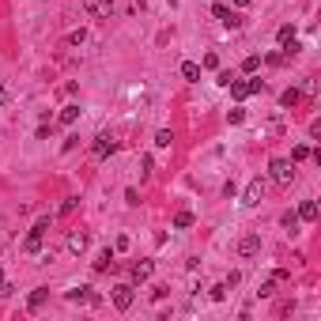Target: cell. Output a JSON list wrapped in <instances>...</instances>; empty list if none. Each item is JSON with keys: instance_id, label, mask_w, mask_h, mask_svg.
Masks as SVG:
<instances>
[{"instance_id": "cell-18", "label": "cell", "mask_w": 321, "mask_h": 321, "mask_svg": "<svg viewBox=\"0 0 321 321\" xmlns=\"http://www.w3.org/2000/svg\"><path fill=\"white\" fill-rule=\"evenodd\" d=\"M174 227H178V231L193 227V212H178V216H174Z\"/></svg>"}, {"instance_id": "cell-25", "label": "cell", "mask_w": 321, "mask_h": 321, "mask_svg": "<svg viewBox=\"0 0 321 321\" xmlns=\"http://www.w3.org/2000/svg\"><path fill=\"white\" fill-rule=\"evenodd\" d=\"M280 223H284V227H287V231H295V227H299V216H295V212H287V216H284V219H280Z\"/></svg>"}, {"instance_id": "cell-20", "label": "cell", "mask_w": 321, "mask_h": 321, "mask_svg": "<svg viewBox=\"0 0 321 321\" xmlns=\"http://www.w3.org/2000/svg\"><path fill=\"white\" fill-rule=\"evenodd\" d=\"M276 38H280V45L295 42V27H291V23H287V27H280V34H276Z\"/></svg>"}, {"instance_id": "cell-6", "label": "cell", "mask_w": 321, "mask_h": 321, "mask_svg": "<svg viewBox=\"0 0 321 321\" xmlns=\"http://www.w3.org/2000/svg\"><path fill=\"white\" fill-rule=\"evenodd\" d=\"M132 284H118V287H113V306H118V310H129L132 306Z\"/></svg>"}, {"instance_id": "cell-22", "label": "cell", "mask_w": 321, "mask_h": 321, "mask_svg": "<svg viewBox=\"0 0 321 321\" xmlns=\"http://www.w3.org/2000/svg\"><path fill=\"white\" fill-rule=\"evenodd\" d=\"M303 159H310V148H306V144H299V148L291 151V163H303Z\"/></svg>"}, {"instance_id": "cell-10", "label": "cell", "mask_w": 321, "mask_h": 321, "mask_svg": "<svg viewBox=\"0 0 321 321\" xmlns=\"http://www.w3.org/2000/svg\"><path fill=\"white\" fill-rule=\"evenodd\" d=\"M45 299H50V291L45 287H38V291H31V299H27V310H31V314H38V310L45 306Z\"/></svg>"}, {"instance_id": "cell-24", "label": "cell", "mask_w": 321, "mask_h": 321, "mask_svg": "<svg viewBox=\"0 0 321 321\" xmlns=\"http://www.w3.org/2000/svg\"><path fill=\"white\" fill-rule=\"evenodd\" d=\"M212 299H216V303H223V299H227V284H216V287H212Z\"/></svg>"}, {"instance_id": "cell-27", "label": "cell", "mask_w": 321, "mask_h": 321, "mask_svg": "<svg viewBox=\"0 0 321 321\" xmlns=\"http://www.w3.org/2000/svg\"><path fill=\"white\" fill-rule=\"evenodd\" d=\"M4 102H8V83L0 80V106H4Z\"/></svg>"}, {"instance_id": "cell-8", "label": "cell", "mask_w": 321, "mask_h": 321, "mask_svg": "<svg viewBox=\"0 0 321 321\" xmlns=\"http://www.w3.org/2000/svg\"><path fill=\"white\" fill-rule=\"evenodd\" d=\"M68 299H72V303H91V306L102 303V299L95 295V287H72V291H68Z\"/></svg>"}, {"instance_id": "cell-11", "label": "cell", "mask_w": 321, "mask_h": 321, "mask_svg": "<svg viewBox=\"0 0 321 321\" xmlns=\"http://www.w3.org/2000/svg\"><path fill=\"white\" fill-rule=\"evenodd\" d=\"M68 249H72V254H83L87 249V235L83 231H68Z\"/></svg>"}, {"instance_id": "cell-4", "label": "cell", "mask_w": 321, "mask_h": 321, "mask_svg": "<svg viewBox=\"0 0 321 321\" xmlns=\"http://www.w3.org/2000/svg\"><path fill=\"white\" fill-rule=\"evenodd\" d=\"M113 151H118V140H113V136H106V132L95 136V144H91V155H95V159H110Z\"/></svg>"}, {"instance_id": "cell-29", "label": "cell", "mask_w": 321, "mask_h": 321, "mask_svg": "<svg viewBox=\"0 0 321 321\" xmlns=\"http://www.w3.org/2000/svg\"><path fill=\"white\" fill-rule=\"evenodd\" d=\"M0 280H4V272H0Z\"/></svg>"}, {"instance_id": "cell-26", "label": "cell", "mask_w": 321, "mask_h": 321, "mask_svg": "<svg viewBox=\"0 0 321 321\" xmlns=\"http://www.w3.org/2000/svg\"><path fill=\"white\" fill-rule=\"evenodd\" d=\"M76 204H80V200H76V197H68V200L61 204V212H64V216H68V212H76Z\"/></svg>"}, {"instance_id": "cell-12", "label": "cell", "mask_w": 321, "mask_h": 321, "mask_svg": "<svg viewBox=\"0 0 321 321\" xmlns=\"http://www.w3.org/2000/svg\"><path fill=\"white\" fill-rule=\"evenodd\" d=\"M295 216H299V219H306V223H314V219H317V200H303Z\"/></svg>"}, {"instance_id": "cell-14", "label": "cell", "mask_w": 321, "mask_h": 321, "mask_svg": "<svg viewBox=\"0 0 321 321\" xmlns=\"http://www.w3.org/2000/svg\"><path fill=\"white\" fill-rule=\"evenodd\" d=\"M181 76H186L189 83H197V80H200V64H197V61H186V64H181Z\"/></svg>"}, {"instance_id": "cell-13", "label": "cell", "mask_w": 321, "mask_h": 321, "mask_svg": "<svg viewBox=\"0 0 321 321\" xmlns=\"http://www.w3.org/2000/svg\"><path fill=\"white\" fill-rule=\"evenodd\" d=\"M151 272H155V261H140V265H132V280H136V284H144Z\"/></svg>"}, {"instance_id": "cell-23", "label": "cell", "mask_w": 321, "mask_h": 321, "mask_svg": "<svg viewBox=\"0 0 321 321\" xmlns=\"http://www.w3.org/2000/svg\"><path fill=\"white\" fill-rule=\"evenodd\" d=\"M242 118H246V110H242V106H235V110L227 113V121H231V125H242Z\"/></svg>"}, {"instance_id": "cell-28", "label": "cell", "mask_w": 321, "mask_h": 321, "mask_svg": "<svg viewBox=\"0 0 321 321\" xmlns=\"http://www.w3.org/2000/svg\"><path fill=\"white\" fill-rule=\"evenodd\" d=\"M246 4H249V0H235V8H246Z\"/></svg>"}, {"instance_id": "cell-21", "label": "cell", "mask_w": 321, "mask_h": 321, "mask_svg": "<svg viewBox=\"0 0 321 321\" xmlns=\"http://www.w3.org/2000/svg\"><path fill=\"white\" fill-rule=\"evenodd\" d=\"M242 68H246V72H249V76H254V72H257V68H261V57H257V53H249V57H246V61H242Z\"/></svg>"}, {"instance_id": "cell-1", "label": "cell", "mask_w": 321, "mask_h": 321, "mask_svg": "<svg viewBox=\"0 0 321 321\" xmlns=\"http://www.w3.org/2000/svg\"><path fill=\"white\" fill-rule=\"evenodd\" d=\"M268 174H272L276 186H291V181H295V163H291V159H272Z\"/></svg>"}, {"instance_id": "cell-3", "label": "cell", "mask_w": 321, "mask_h": 321, "mask_svg": "<svg viewBox=\"0 0 321 321\" xmlns=\"http://www.w3.org/2000/svg\"><path fill=\"white\" fill-rule=\"evenodd\" d=\"M227 87H231V95H235L238 102L249 99V95H261V91H265V83H261V80H231Z\"/></svg>"}, {"instance_id": "cell-16", "label": "cell", "mask_w": 321, "mask_h": 321, "mask_svg": "<svg viewBox=\"0 0 321 321\" xmlns=\"http://www.w3.org/2000/svg\"><path fill=\"white\" fill-rule=\"evenodd\" d=\"M170 144H174V132H170V129H159V132H155V148H170Z\"/></svg>"}, {"instance_id": "cell-15", "label": "cell", "mask_w": 321, "mask_h": 321, "mask_svg": "<svg viewBox=\"0 0 321 321\" xmlns=\"http://www.w3.org/2000/svg\"><path fill=\"white\" fill-rule=\"evenodd\" d=\"M106 268H113V249H102L99 261H95V272H106Z\"/></svg>"}, {"instance_id": "cell-2", "label": "cell", "mask_w": 321, "mask_h": 321, "mask_svg": "<svg viewBox=\"0 0 321 321\" xmlns=\"http://www.w3.org/2000/svg\"><path fill=\"white\" fill-rule=\"evenodd\" d=\"M45 231H50V216H42L31 227V235L23 238V254H38V249H42V238H45Z\"/></svg>"}, {"instance_id": "cell-17", "label": "cell", "mask_w": 321, "mask_h": 321, "mask_svg": "<svg viewBox=\"0 0 321 321\" xmlns=\"http://www.w3.org/2000/svg\"><path fill=\"white\" fill-rule=\"evenodd\" d=\"M76 118H80V106H64L61 110V125H76Z\"/></svg>"}, {"instance_id": "cell-7", "label": "cell", "mask_w": 321, "mask_h": 321, "mask_svg": "<svg viewBox=\"0 0 321 321\" xmlns=\"http://www.w3.org/2000/svg\"><path fill=\"white\" fill-rule=\"evenodd\" d=\"M238 254H242V257H257V254H261V235L238 238Z\"/></svg>"}, {"instance_id": "cell-19", "label": "cell", "mask_w": 321, "mask_h": 321, "mask_svg": "<svg viewBox=\"0 0 321 321\" xmlns=\"http://www.w3.org/2000/svg\"><path fill=\"white\" fill-rule=\"evenodd\" d=\"M299 102V87H287L284 95H280V106H295Z\"/></svg>"}, {"instance_id": "cell-9", "label": "cell", "mask_w": 321, "mask_h": 321, "mask_svg": "<svg viewBox=\"0 0 321 321\" xmlns=\"http://www.w3.org/2000/svg\"><path fill=\"white\" fill-rule=\"evenodd\" d=\"M212 15H216V19H219L223 27H238V23H242V19H238L235 12H231L227 4H216V8H212Z\"/></svg>"}, {"instance_id": "cell-5", "label": "cell", "mask_w": 321, "mask_h": 321, "mask_svg": "<svg viewBox=\"0 0 321 321\" xmlns=\"http://www.w3.org/2000/svg\"><path fill=\"white\" fill-rule=\"evenodd\" d=\"M261 200H265V178H249L246 193H242V204H246V208H254V204H261Z\"/></svg>"}]
</instances>
